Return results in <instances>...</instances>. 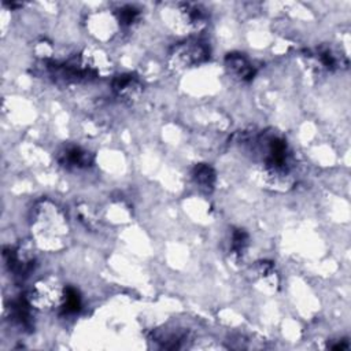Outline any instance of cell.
<instances>
[{"label": "cell", "instance_id": "1", "mask_svg": "<svg viewBox=\"0 0 351 351\" xmlns=\"http://www.w3.org/2000/svg\"><path fill=\"white\" fill-rule=\"evenodd\" d=\"M252 151L261 160L262 174L270 186L291 188L293 158L285 137L274 130L261 132L252 140Z\"/></svg>", "mask_w": 351, "mask_h": 351}, {"label": "cell", "instance_id": "2", "mask_svg": "<svg viewBox=\"0 0 351 351\" xmlns=\"http://www.w3.org/2000/svg\"><path fill=\"white\" fill-rule=\"evenodd\" d=\"M32 232L36 243L45 250H60L69 236V222L59 206L43 199L32 211Z\"/></svg>", "mask_w": 351, "mask_h": 351}, {"label": "cell", "instance_id": "3", "mask_svg": "<svg viewBox=\"0 0 351 351\" xmlns=\"http://www.w3.org/2000/svg\"><path fill=\"white\" fill-rule=\"evenodd\" d=\"M166 11L167 23L182 34H192L203 30L208 21L207 10L197 3H176Z\"/></svg>", "mask_w": 351, "mask_h": 351}, {"label": "cell", "instance_id": "4", "mask_svg": "<svg viewBox=\"0 0 351 351\" xmlns=\"http://www.w3.org/2000/svg\"><path fill=\"white\" fill-rule=\"evenodd\" d=\"M210 58V47L196 38L177 43L169 52V64L176 71H184L206 63Z\"/></svg>", "mask_w": 351, "mask_h": 351}, {"label": "cell", "instance_id": "5", "mask_svg": "<svg viewBox=\"0 0 351 351\" xmlns=\"http://www.w3.org/2000/svg\"><path fill=\"white\" fill-rule=\"evenodd\" d=\"M66 287H63L55 278H41L29 291L26 295L33 308L38 310H52L59 308L63 296H64Z\"/></svg>", "mask_w": 351, "mask_h": 351}, {"label": "cell", "instance_id": "6", "mask_svg": "<svg viewBox=\"0 0 351 351\" xmlns=\"http://www.w3.org/2000/svg\"><path fill=\"white\" fill-rule=\"evenodd\" d=\"M56 160L60 167L69 171H78V170H86L92 167L95 158L89 149L81 145L69 144L62 147L58 151Z\"/></svg>", "mask_w": 351, "mask_h": 351}, {"label": "cell", "instance_id": "7", "mask_svg": "<svg viewBox=\"0 0 351 351\" xmlns=\"http://www.w3.org/2000/svg\"><path fill=\"white\" fill-rule=\"evenodd\" d=\"M3 256L10 273H12L18 278L27 277L33 271L36 265L34 254L23 245L4 248Z\"/></svg>", "mask_w": 351, "mask_h": 351}, {"label": "cell", "instance_id": "8", "mask_svg": "<svg viewBox=\"0 0 351 351\" xmlns=\"http://www.w3.org/2000/svg\"><path fill=\"white\" fill-rule=\"evenodd\" d=\"M114 93L123 101H134L143 93V82L134 73H122L112 80Z\"/></svg>", "mask_w": 351, "mask_h": 351}, {"label": "cell", "instance_id": "9", "mask_svg": "<svg viewBox=\"0 0 351 351\" xmlns=\"http://www.w3.org/2000/svg\"><path fill=\"white\" fill-rule=\"evenodd\" d=\"M226 73L240 82H248L255 75L254 64L240 52H230L225 56Z\"/></svg>", "mask_w": 351, "mask_h": 351}, {"label": "cell", "instance_id": "10", "mask_svg": "<svg viewBox=\"0 0 351 351\" xmlns=\"http://www.w3.org/2000/svg\"><path fill=\"white\" fill-rule=\"evenodd\" d=\"M88 26L92 34L100 40H108L114 37L117 32L121 29L115 18V14L107 12H97L90 15L88 19Z\"/></svg>", "mask_w": 351, "mask_h": 351}, {"label": "cell", "instance_id": "11", "mask_svg": "<svg viewBox=\"0 0 351 351\" xmlns=\"http://www.w3.org/2000/svg\"><path fill=\"white\" fill-rule=\"evenodd\" d=\"M254 280L256 287L263 291H276L278 287V276L276 273V267L270 261H261L252 269Z\"/></svg>", "mask_w": 351, "mask_h": 351}, {"label": "cell", "instance_id": "12", "mask_svg": "<svg viewBox=\"0 0 351 351\" xmlns=\"http://www.w3.org/2000/svg\"><path fill=\"white\" fill-rule=\"evenodd\" d=\"M192 180L195 185L204 193H211L215 188V170L208 163H196L192 169Z\"/></svg>", "mask_w": 351, "mask_h": 351}, {"label": "cell", "instance_id": "13", "mask_svg": "<svg viewBox=\"0 0 351 351\" xmlns=\"http://www.w3.org/2000/svg\"><path fill=\"white\" fill-rule=\"evenodd\" d=\"M250 248V236L241 228H234L230 232L229 255L234 262H243Z\"/></svg>", "mask_w": 351, "mask_h": 351}, {"label": "cell", "instance_id": "14", "mask_svg": "<svg viewBox=\"0 0 351 351\" xmlns=\"http://www.w3.org/2000/svg\"><path fill=\"white\" fill-rule=\"evenodd\" d=\"M114 14L121 29H132L141 19V10L133 4H123Z\"/></svg>", "mask_w": 351, "mask_h": 351}, {"label": "cell", "instance_id": "15", "mask_svg": "<svg viewBox=\"0 0 351 351\" xmlns=\"http://www.w3.org/2000/svg\"><path fill=\"white\" fill-rule=\"evenodd\" d=\"M81 304H82V300H81V295H80L78 289H75L74 287H66L63 302L59 307V313L64 317L74 315L80 311Z\"/></svg>", "mask_w": 351, "mask_h": 351}, {"label": "cell", "instance_id": "16", "mask_svg": "<svg viewBox=\"0 0 351 351\" xmlns=\"http://www.w3.org/2000/svg\"><path fill=\"white\" fill-rule=\"evenodd\" d=\"M188 339V333L182 329H173V330H165V333L162 330H159L155 335V340L162 343L163 348H181L182 343L186 341Z\"/></svg>", "mask_w": 351, "mask_h": 351}]
</instances>
